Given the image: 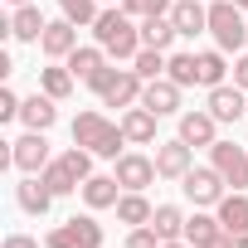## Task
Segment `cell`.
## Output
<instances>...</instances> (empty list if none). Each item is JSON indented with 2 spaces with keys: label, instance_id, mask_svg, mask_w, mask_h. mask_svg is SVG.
I'll return each instance as SVG.
<instances>
[{
  "label": "cell",
  "instance_id": "32",
  "mask_svg": "<svg viewBox=\"0 0 248 248\" xmlns=\"http://www.w3.org/2000/svg\"><path fill=\"white\" fill-rule=\"evenodd\" d=\"M175 0H122V10H127L132 20H146V15H170Z\"/></svg>",
  "mask_w": 248,
  "mask_h": 248
},
{
  "label": "cell",
  "instance_id": "15",
  "mask_svg": "<svg viewBox=\"0 0 248 248\" xmlns=\"http://www.w3.org/2000/svg\"><path fill=\"white\" fill-rule=\"evenodd\" d=\"M156 122H161V117H156L151 107H141V102H137V107L122 112V132H127V141H132V146H151V141H156Z\"/></svg>",
  "mask_w": 248,
  "mask_h": 248
},
{
  "label": "cell",
  "instance_id": "24",
  "mask_svg": "<svg viewBox=\"0 0 248 248\" xmlns=\"http://www.w3.org/2000/svg\"><path fill=\"white\" fill-rule=\"evenodd\" d=\"M180 34L170 25V15H146L141 20V49H170Z\"/></svg>",
  "mask_w": 248,
  "mask_h": 248
},
{
  "label": "cell",
  "instance_id": "36",
  "mask_svg": "<svg viewBox=\"0 0 248 248\" xmlns=\"http://www.w3.org/2000/svg\"><path fill=\"white\" fill-rule=\"evenodd\" d=\"M0 248H39V238H30V233H10Z\"/></svg>",
  "mask_w": 248,
  "mask_h": 248
},
{
  "label": "cell",
  "instance_id": "7",
  "mask_svg": "<svg viewBox=\"0 0 248 248\" xmlns=\"http://www.w3.org/2000/svg\"><path fill=\"white\" fill-rule=\"evenodd\" d=\"M209 166L233 185V190H248V151L238 141H214L209 146Z\"/></svg>",
  "mask_w": 248,
  "mask_h": 248
},
{
  "label": "cell",
  "instance_id": "10",
  "mask_svg": "<svg viewBox=\"0 0 248 248\" xmlns=\"http://www.w3.org/2000/svg\"><path fill=\"white\" fill-rule=\"evenodd\" d=\"M10 161H15V170H25V175H39L54 156H49V141H44V132H25L20 141H10Z\"/></svg>",
  "mask_w": 248,
  "mask_h": 248
},
{
  "label": "cell",
  "instance_id": "5",
  "mask_svg": "<svg viewBox=\"0 0 248 248\" xmlns=\"http://www.w3.org/2000/svg\"><path fill=\"white\" fill-rule=\"evenodd\" d=\"M44 248H102V224L93 214H73L44 233Z\"/></svg>",
  "mask_w": 248,
  "mask_h": 248
},
{
  "label": "cell",
  "instance_id": "11",
  "mask_svg": "<svg viewBox=\"0 0 248 248\" xmlns=\"http://www.w3.org/2000/svg\"><path fill=\"white\" fill-rule=\"evenodd\" d=\"M214 209H219V224L233 233V243L248 248V190H229Z\"/></svg>",
  "mask_w": 248,
  "mask_h": 248
},
{
  "label": "cell",
  "instance_id": "19",
  "mask_svg": "<svg viewBox=\"0 0 248 248\" xmlns=\"http://www.w3.org/2000/svg\"><path fill=\"white\" fill-rule=\"evenodd\" d=\"M122 200V180L117 175H88L83 180V204L88 209H117Z\"/></svg>",
  "mask_w": 248,
  "mask_h": 248
},
{
  "label": "cell",
  "instance_id": "20",
  "mask_svg": "<svg viewBox=\"0 0 248 248\" xmlns=\"http://www.w3.org/2000/svg\"><path fill=\"white\" fill-rule=\"evenodd\" d=\"M15 200H20V209H25V214H49V204H54L59 195L44 185V175H25V180L15 185Z\"/></svg>",
  "mask_w": 248,
  "mask_h": 248
},
{
  "label": "cell",
  "instance_id": "3",
  "mask_svg": "<svg viewBox=\"0 0 248 248\" xmlns=\"http://www.w3.org/2000/svg\"><path fill=\"white\" fill-rule=\"evenodd\" d=\"M88 88L107 102V107H137L141 102V88H146V78L137 73V68H97L93 78H88Z\"/></svg>",
  "mask_w": 248,
  "mask_h": 248
},
{
  "label": "cell",
  "instance_id": "33",
  "mask_svg": "<svg viewBox=\"0 0 248 248\" xmlns=\"http://www.w3.org/2000/svg\"><path fill=\"white\" fill-rule=\"evenodd\" d=\"M161 243H166V238H161L151 224H141V229H132V233H127V243H122V248H161Z\"/></svg>",
  "mask_w": 248,
  "mask_h": 248
},
{
  "label": "cell",
  "instance_id": "39",
  "mask_svg": "<svg viewBox=\"0 0 248 248\" xmlns=\"http://www.w3.org/2000/svg\"><path fill=\"white\" fill-rule=\"evenodd\" d=\"M10 5H34V0H10Z\"/></svg>",
  "mask_w": 248,
  "mask_h": 248
},
{
  "label": "cell",
  "instance_id": "21",
  "mask_svg": "<svg viewBox=\"0 0 248 248\" xmlns=\"http://www.w3.org/2000/svg\"><path fill=\"white\" fill-rule=\"evenodd\" d=\"M44 30H49V20L39 15V5H15V15H10V39L39 44V39H44Z\"/></svg>",
  "mask_w": 248,
  "mask_h": 248
},
{
  "label": "cell",
  "instance_id": "16",
  "mask_svg": "<svg viewBox=\"0 0 248 248\" xmlns=\"http://www.w3.org/2000/svg\"><path fill=\"white\" fill-rule=\"evenodd\" d=\"M141 107H151L156 117L180 112V83H170V78H151V83L141 88Z\"/></svg>",
  "mask_w": 248,
  "mask_h": 248
},
{
  "label": "cell",
  "instance_id": "22",
  "mask_svg": "<svg viewBox=\"0 0 248 248\" xmlns=\"http://www.w3.org/2000/svg\"><path fill=\"white\" fill-rule=\"evenodd\" d=\"M151 214H156V204H151L141 190H122V200H117V219L127 224V229H141V224H151Z\"/></svg>",
  "mask_w": 248,
  "mask_h": 248
},
{
  "label": "cell",
  "instance_id": "37",
  "mask_svg": "<svg viewBox=\"0 0 248 248\" xmlns=\"http://www.w3.org/2000/svg\"><path fill=\"white\" fill-rule=\"evenodd\" d=\"M204 248H238V243H233V233H229V229H224V233H214V238H209V243H204Z\"/></svg>",
  "mask_w": 248,
  "mask_h": 248
},
{
  "label": "cell",
  "instance_id": "12",
  "mask_svg": "<svg viewBox=\"0 0 248 248\" xmlns=\"http://www.w3.org/2000/svg\"><path fill=\"white\" fill-rule=\"evenodd\" d=\"M190 166H195V146H185L180 137L156 146V170H161V180H185Z\"/></svg>",
  "mask_w": 248,
  "mask_h": 248
},
{
  "label": "cell",
  "instance_id": "23",
  "mask_svg": "<svg viewBox=\"0 0 248 248\" xmlns=\"http://www.w3.org/2000/svg\"><path fill=\"white\" fill-rule=\"evenodd\" d=\"M63 63L73 68V78H83V83H88L97 68H107V49H102V44H78V49H73Z\"/></svg>",
  "mask_w": 248,
  "mask_h": 248
},
{
  "label": "cell",
  "instance_id": "4",
  "mask_svg": "<svg viewBox=\"0 0 248 248\" xmlns=\"http://www.w3.org/2000/svg\"><path fill=\"white\" fill-rule=\"evenodd\" d=\"M209 34H214V49H224V54H243V44H248L243 5H233V0H214V5H209Z\"/></svg>",
  "mask_w": 248,
  "mask_h": 248
},
{
  "label": "cell",
  "instance_id": "34",
  "mask_svg": "<svg viewBox=\"0 0 248 248\" xmlns=\"http://www.w3.org/2000/svg\"><path fill=\"white\" fill-rule=\"evenodd\" d=\"M15 117H20V97L10 88H0V122H15Z\"/></svg>",
  "mask_w": 248,
  "mask_h": 248
},
{
  "label": "cell",
  "instance_id": "8",
  "mask_svg": "<svg viewBox=\"0 0 248 248\" xmlns=\"http://www.w3.org/2000/svg\"><path fill=\"white\" fill-rule=\"evenodd\" d=\"M112 175L122 180V190H146L161 170H156V156H141V151H122L117 156V166H112Z\"/></svg>",
  "mask_w": 248,
  "mask_h": 248
},
{
  "label": "cell",
  "instance_id": "31",
  "mask_svg": "<svg viewBox=\"0 0 248 248\" xmlns=\"http://www.w3.org/2000/svg\"><path fill=\"white\" fill-rule=\"evenodd\" d=\"M166 59H170L166 49H141V54L132 59V68H137V73L151 83V78H166Z\"/></svg>",
  "mask_w": 248,
  "mask_h": 248
},
{
  "label": "cell",
  "instance_id": "14",
  "mask_svg": "<svg viewBox=\"0 0 248 248\" xmlns=\"http://www.w3.org/2000/svg\"><path fill=\"white\" fill-rule=\"evenodd\" d=\"M170 25H175L180 39H195V34L209 30V5H200V0H175L170 5Z\"/></svg>",
  "mask_w": 248,
  "mask_h": 248
},
{
  "label": "cell",
  "instance_id": "2",
  "mask_svg": "<svg viewBox=\"0 0 248 248\" xmlns=\"http://www.w3.org/2000/svg\"><path fill=\"white\" fill-rule=\"evenodd\" d=\"M73 146H83L102 161H117L122 146H127V132H122V122H107L102 112H78L73 117Z\"/></svg>",
  "mask_w": 248,
  "mask_h": 248
},
{
  "label": "cell",
  "instance_id": "25",
  "mask_svg": "<svg viewBox=\"0 0 248 248\" xmlns=\"http://www.w3.org/2000/svg\"><path fill=\"white\" fill-rule=\"evenodd\" d=\"M166 78L180 83V88H195L200 83V54H170L166 59Z\"/></svg>",
  "mask_w": 248,
  "mask_h": 248
},
{
  "label": "cell",
  "instance_id": "29",
  "mask_svg": "<svg viewBox=\"0 0 248 248\" xmlns=\"http://www.w3.org/2000/svg\"><path fill=\"white\" fill-rule=\"evenodd\" d=\"M224 78H229L224 49H204V54H200V83H204V88H219Z\"/></svg>",
  "mask_w": 248,
  "mask_h": 248
},
{
  "label": "cell",
  "instance_id": "28",
  "mask_svg": "<svg viewBox=\"0 0 248 248\" xmlns=\"http://www.w3.org/2000/svg\"><path fill=\"white\" fill-rule=\"evenodd\" d=\"M214 233H224V224H219V214H190L185 219V238L195 243V248H204Z\"/></svg>",
  "mask_w": 248,
  "mask_h": 248
},
{
  "label": "cell",
  "instance_id": "18",
  "mask_svg": "<svg viewBox=\"0 0 248 248\" xmlns=\"http://www.w3.org/2000/svg\"><path fill=\"white\" fill-rule=\"evenodd\" d=\"M39 49H44L49 59H68V54L78 49V25H73V20H49V30H44Z\"/></svg>",
  "mask_w": 248,
  "mask_h": 248
},
{
  "label": "cell",
  "instance_id": "9",
  "mask_svg": "<svg viewBox=\"0 0 248 248\" xmlns=\"http://www.w3.org/2000/svg\"><path fill=\"white\" fill-rule=\"evenodd\" d=\"M209 112L219 127H233L238 117H248V93L238 83H219V88H209Z\"/></svg>",
  "mask_w": 248,
  "mask_h": 248
},
{
  "label": "cell",
  "instance_id": "40",
  "mask_svg": "<svg viewBox=\"0 0 248 248\" xmlns=\"http://www.w3.org/2000/svg\"><path fill=\"white\" fill-rule=\"evenodd\" d=\"M102 5H122V0H102Z\"/></svg>",
  "mask_w": 248,
  "mask_h": 248
},
{
  "label": "cell",
  "instance_id": "26",
  "mask_svg": "<svg viewBox=\"0 0 248 248\" xmlns=\"http://www.w3.org/2000/svg\"><path fill=\"white\" fill-rule=\"evenodd\" d=\"M73 83H78V78H73V68H68V63H63V68H59V63H54V68H39V88H44L49 97H59V102L73 93Z\"/></svg>",
  "mask_w": 248,
  "mask_h": 248
},
{
  "label": "cell",
  "instance_id": "30",
  "mask_svg": "<svg viewBox=\"0 0 248 248\" xmlns=\"http://www.w3.org/2000/svg\"><path fill=\"white\" fill-rule=\"evenodd\" d=\"M59 10H63V20H73L78 30H83V25L93 30V20L102 15V0H59Z\"/></svg>",
  "mask_w": 248,
  "mask_h": 248
},
{
  "label": "cell",
  "instance_id": "35",
  "mask_svg": "<svg viewBox=\"0 0 248 248\" xmlns=\"http://www.w3.org/2000/svg\"><path fill=\"white\" fill-rule=\"evenodd\" d=\"M233 83L248 93V54H238V59H233Z\"/></svg>",
  "mask_w": 248,
  "mask_h": 248
},
{
  "label": "cell",
  "instance_id": "13",
  "mask_svg": "<svg viewBox=\"0 0 248 248\" xmlns=\"http://www.w3.org/2000/svg\"><path fill=\"white\" fill-rule=\"evenodd\" d=\"M180 141L185 146H214L219 141V122H214V112L204 107V112H180Z\"/></svg>",
  "mask_w": 248,
  "mask_h": 248
},
{
  "label": "cell",
  "instance_id": "6",
  "mask_svg": "<svg viewBox=\"0 0 248 248\" xmlns=\"http://www.w3.org/2000/svg\"><path fill=\"white\" fill-rule=\"evenodd\" d=\"M224 185H229V180H224V175H219L214 166H190V170H185V180H180L185 200H195L200 209H214V204H219V200L229 195Z\"/></svg>",
  "mask_w": 248,
  "mask_h": 248
},
{
  "label": "cell",
  "instance_id": "41",
  "mask_svg": "<svg viewBox=\"0 0 248 248\" xmlns=\"http://www.w3.org/2000/svg\"><path fill=\"white\" fill-rule=\"evenodd\" d=\"M233 5H243V10H248V0H233Z\"/></svg>",
  "mask_w": 248,
  "mask_h": 248
},
{
  "label": "cell",
  "instance_id": "38",
  "mask_svg": "<svg viewBox=\"0 0 248 248\" xmlns=\"http://www.w3.org/2000/svg\"><path fill=\"white\" fill-rule=\"evenodd\" d=\"M161 248H195L190 238H170V243H161Z\"/></svg>",
  "mask_w": 248,
  "mask_h": 248
},
{
  "label": "cell",
  "instance_id": "1",
  "mask_svg": "<svg viewBox=\"0 0 248 248\" xmlns=\"http://www.w3.org/2000/svg\"><path fill=\"white\" fill-rule=\"evenodd\" d=\"M93 39L107 49V59H122V63H132L141 54V25L122 5H102V15L93 20Z\"/></svg>",
  "mask_w": 248,
  "mask_h": 248
},
{
  "label": "cell",
  "instance_id": "27",
  "mask_svg": "<svg viewBox=\"0 0 248 248\" xmlns=\"http://www.w3.org/2000/svg\"><path fill=\"white\" fill-rule=\"evenodd\" d=\"M151 229L170 243V238H185V214L175 209V204H156V214H151Z\"/></svg>",
  "mask_w": 248,
  "mask_h": 248
},
{
  "label": "cell",
  "instance_id": "17",
  "mask_svg": "<svg viewBox=\"0 0 248 248\" xmlns=\"http://www.w3.org/2000/svg\"><path fill=\"white\" fill-rule=\"evenodd\" d=\"M59 97H49V93H34V97H25L20 102V122L30 132H49L54 122H59V107H54Z\"/></svg>",
  "mask_w": 248,
  "mask_h": 248
}]
</instances>
